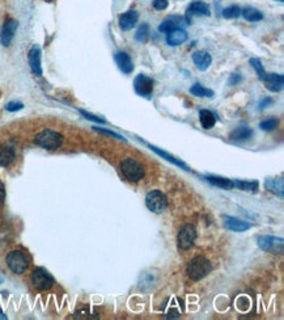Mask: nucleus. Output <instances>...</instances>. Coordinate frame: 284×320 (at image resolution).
<instances>
[{
    "label": "nucleus",
    "instance_id": "obj_25",
    "mask_svg": "<svg viewBox=\"0 0 284 320\" xmlns=\"http://www.w3.org/2000/svg\"><path fill=\"white\" fill-rule=\"evenodd\" d=\"M266 188L275 193L276 196L283 197V179H268L266 180Z\"/></svg>",
    "mask_w": 284,
    "mask_h": 320
},
{
    "label": "nucleus",
    "instance_id": "obj_6",
    "mask_svg": "<svg viewBox=\"0 0 284 320\" xmlns=\"http://www.w3.org/2000/svg\"><path fill=\"white\" fill-rule=\"evenodd\" d=\"M146 205L152 212L160 214L168 207V198L160 190H152L146 197Z\"/></svg>",
    "mask_w": 284,
    "mask_h": 320
},
{
    "label": "nucleus",
    "instance_id": "obj_23",
    "mask_svg": "<svg viewBox=\"0 0 284 320\" xmlns=\"http://www.w3.org/2000/svg\"><path fill=\"white\" fill-rule=\"evenodd\" d=\"M253 135V130L252 129L246 128V126H240V128L235 129V130L231 133V139L236 142H242V141H246L249 138Z\"/></svg>",
    "mask_w": 284,
    "mask_h": 320
},
{
    "label": "nucleus",
    "instance_id": "obj_31",
    "mask_svg": "<svg viewBox=\"0 0 284 320\" xmlns=\"http://www.w3.org/2000/svg\"><path fill=\"white\" fill-rule=\"evenodd\" d=\"M223 16L226 19H237L241 16V8L237 6H231L223 11Z\"/></svg>",
    "mask_w": 284,
    "mask_h": 320
},
{
    "label": "nucleus",
    "instance_id": "obj_27",
    "mask_svg": "<svg viewBox=\"0 0 284 320\" xmlns=\"http://www.w3.org/2000/svg\"><path fill=\"white\" fill-rule=\"evenodd\" d=\"M190 93L196 96V97H212L214 96L212 89L206 88V87H203L199 83H196V84H194L193 87L190 88Z\"/></svg>",
    "mask_w": 284,
    "mask_h": 320
},
{
    "label": "nucleus",
    "instance_id": "obj_12",
    "mask_svg": "<svg viewBox=\"0 0 284 320\" xmlns=\"http://www.w3.org/2000/svg\"><path fill=\"white\" fill-rule=\"evenodd\" d=\"M189 38V34L183 28H176L167 33V43L169 46H180L183 42H186Z\"/></svg>",
    "mask_w": 284,
    "mask_h": 320
},
{
    "label": "nucleus",
    "instance_id": "obj_42",
    "mask_svg": "<svg viewBox=\"0 0 284 320\" xmlns=\"http://www.w3.org/2000/svg\"><path fill=\"white\" fill-rule=\"evenodd\" d=\"M276 2H278V0H276ZM279 2H283V0H279Z\"/></svg>",
    "mask_w": 284,
    "mask_h": 320
},
{
    "label": "nucleus",
    "instance_id": "obj_3",
    "mask_svg": "<svg viewBox=\"0 0 284 320\" xmlns=\"http://www.w3.org/2000/svg\"><path fill=\"white\" fill-rule=\"evenodd\" d=\"M121 171L124 175V177L130 181H140L144 177V168L139 162L134 159H123L121 162Z\"/></svg>",
    "mask_w": 284,
    "mask_h": 320
},
{
    "label": "nucleus",
    "instance_id": "obj_2",
    "mask_svg": "<svg viewBox=\"0 0 284 320\" xmlns=\"http://www.w3.org/2000/svg\"><path fill=\"white\" fill-rule=\"evenodd\" d=\"M34 143L46 150H56L62 146L63 137L54 130H43L36 135Z\"/></svg>",
    "mask_w": 284,
    "mask_h": 320
},
{
    "label": "nucleus",
    "instance_id": "obj_26",
    "mask_svg": "<svg viewBox=\"0 0 284 320\" xmlns=\"http://www.w3.org/2000/svg\"><path fill=\"white\" fill-rule=\"evenodd\" d=\"M150 148H151V150H152V151H155V152H156L157 155H160L161 157H164V159H167L168 162H170V163H173L174 166L181 167V168H183V170H189V167H187L186 164L183 163V162H181V160H178V159H177V157L172 156V155L167 154L165 151H163V150H160V148L155 147V146H150Z\"/></svg>",
    "mask_w": 284,
    "mask_h": 320
},
{
    "label": "nucleus",
    "instance_id": "obj_19",
    "mask_svg": "<svg viewBox=\"0 0 284 320\" xmlns=\"http://www.w3.org/2000/svg\"><path fill=\"white\" fill-rule=\"evenodd\" d=\"M183 23V19L182 17H168L167 20H164L163 23L160 24V26H159V32L161 33H165L167 34L168 32H170V30H173L176 29V28H181V24Z\"/></svg>",
    "mask_w": 284,
    "mask_h": 320
},
{
    "label": "nucleus",
    "instance_id": "obj_30",
    "mask_svg": "<svg viewBox=\"0 0 284 320\" xmlns=\"http://www.w3.org/2000/svg\"><path fill=\"white\" fill-rule=\"evenodd\" d=\"M250 65H252L253 69L255 70V72L258 74V78L261 79V80H265V78H266V75H267V74H266L265 67L262 66L261 61H259V59H257V58H252V59H250Z\"/></svg>",
    "mask_w": 284,
    "mask_h": 320
},
{
    "label": "nucleus",
    "instance_id": "obj_9",
    "mask_svg": "<svg viewBox=\"0 0 284 320\" xmlns=\"http://www.w3.org/2000/svg\"><path fill=\"white\" fill-rule=\"evenodd\" d=\"M134 87L135 91L139 96H143V97L151 98L152 93H154V80L147 75H137L134 80Z\"/></svg>",
    "mask_w": 284,
    "mask_h": 320
},
{
    "label": "nucleus",
    "instance_id": "obj_24",
    "mask_svg": "<svg viewBox=\"0 0 284 320\" xmlns=\"http://www.w3.org/2000/svg\"><path fill=\"white\" fill-rule=\"evenodd\" d=\"M241 15L246 21H250V23H257V21H261L263 19V13L261 11L255 10V8H252V7H246L244 10H241Z\"/></svg>",
    "mask_w": 284,
    "mask_h": 320
},
{
    "label": "nucleus",
    "instance_id": "obj_11",
    "mask_svg": "<svg viewBox=\"0 0 284 320\" xmlns=\"http://www.w3.org/2000/svg\"><path fill=\"white\" fill-rule=\"evenodd\" d=\"M114 59H115V63H117L118 66V69L121 70L123 74L128 75V74L132 72V70H134V63H132V59H131V57L128 56L127 52L126 51L117 52V54L114 56Z\"/></svg>",
    "mask_w": 284,
    "mask_h": 320
},
{
    "label": "nucleus",
    "instance_id": "obj_1",
    "mask_svg": "<svg viewBox=\"0 0 284 320\" xmlns=\"http://www.w3.org/2000/svg\"><path fill=\"white\" fill-rule=\"evenodd\" d=\"M211 271H212V265L203 256H196L187 265V275L193 281H200L207 277Z\"/></svg>",
    "mask_w": 284,
    "mask_h": 320
},
{
    "label": "nucleus",
    "instance_id": "obj_41",
    "mask_svg": "<svg viewBox=\"0 0 284 320\" xmlns=\"http://www.w3.org/2000/svg\"><path fill=\"white\" fill-rule=\"evenodd\" d=\"M3 280H4L3 276H2V273H0V284H2V282H3Z\"/></svg>",
    "mask_w": 284,
    "mask_h": 320
},
{
    "label": "nucleus",
    "instance_id": "obj_40",
    "mask_svg": "<svg viewBox=\"0 0 284 320\" xmlns=\"http://www.w3.org/2000/svg\"><path fill=\"white\" fill-rule=\"evenodd\" d=\"M7 319V316L6 315H4V312L2 310H0V320H6Z\"/></svg>",
    "mask_w": 284,
    "mask_h": 320
},
{
    "label": "nucleus",
    "instance_id": "obj_21",
    "mask_svg": "<svg viewBox=\"0 0 284 320\" xmlns=\"http://www.w3.org/2000/svg\"><path fill=\"white\" fill-rule=\"evenodd\" d=\"M204 179L208 181L209 184H212L215 186H219L222 189H233L235 188V181H232L231 179H226V177L220 176H206Z\"/></svg>",
    "mask_w": 284,
    "mask_h": 320
},
{
    "label": "nucleus",
    "instance_id": "obj_5",
    "mask_svg": "<svg viewBox=\"0 0 284 320\" xmlns=\"http://www.w3.org/2000/svg\"><path fill=\"white\" fill-rule=\"evenodd\" d=\"M259 248L263 249L265 252L275 253V255H281L284 251V242L281 238L272 235H261L257 239Z\"/></svg>",
    "mask_w": 284,
    "mask_h": 320
},
{
    "label": "nucleus",
    "instance_id": "obj_15",
    "mask_svg": "<svg viewBox=\"0 0 284 320\" xmlns=\"http://www.w3.org/2000/svg\"><path fill=\"white\" fill-rule=\"evenodd\" d=\"M224 225L228 230L235 232H244L246 230L252 229V225L241 219L233 218V217H224Z\"/></svg>",
    "mask_w": 284,
    "mask_h": 320
},
{
    "label": "nucleus",
    "instance_id": "obj_36",
    "mask_svg": "<svg viewBox=\"0 0 284 320\" xmlns=\"http://www.w3.org/2000/svg\"><path fill=\"white\" fill-rule=\"evenodd\" d=\"M23 108H24V105L21 104V102H17V101L10 102V104H7V106H6V109L8 112H17Z\"/></svg>",
    "mask_w": 284,
    "mask_h": 320
},
{
    "label": "nucleus",
    "instance_id": "obj_14",
    "mask_svg": "<svg viewBox=\"0 0 284 320\" xmlns=\"http://www.w3.org/2000/svg\"><path fill=\"white\" fill-rule=\"evenodd\" d=\"M265 85L268 91L280 92L284 87V76L281 74H267L265 78Z\"/></svg>",
    "mask_w": 284,
    "mask_h": 320
},
{
    "label": "nucleus",
    "instance_id": "obj_38",
    "mask_svg": "<svg viewBox=\"0 0 284 320\" xmlns=\"http://www.w3.org/2000/svg\"><path fill=\"white\" fill-rule=\"evenodd\" d=\"M271 104H272V98L266 97V98H263V100H262L261 102H259V108L263 109V108H266V106H268V105H271Z\"/></svg>",
    "mask_w": 284,
    "mask_h": 320
},
{
    "label": "nucleus",
    "instance_id": "obj_10",
    "mask_svg": "<svg viewBox=\"0 0 284 320\" xmlns=\"http://www.w3.org/2000/svg\"><path fill=\"white\" fill-rule=\"evenodd\" d=\"M17 26H19V23H17L16 20H7L6 23H4L3 28H2V32H0V42H2V45L10 46L13 37H15Z\"/></svg>",
    "mask_w": 284,
    "mask_h": 320
},
{
    "label": "nucleus",
    "instance_id": "obj_8",
    "mask_svg": "<svg viewBox=\"0 0 284 320\" xmlns=\"http://www.w3.org/2000/svg\"><path fill=\"white\" fill-rule=\"evenodd\" d=\"M196 238V230L193 225H185L178 232V247L181 249H189L193 247Z\"/></svg>",
    "mask_w": 284,
    "mask_h": 320
},
{
    "label": "nucleus",
    "instance_id": "obj_7",
    "mask_svg": "<svg viewBox=\"0 0 284 320\" xmlns=\"http://www.w3.org/2000/svg\"><path fill=\"white\" fill-rule=\"evenodd\" d=\"M32 284L37 290H47L54 285V278L42 268H37L32 275Z\"/></svg>",
    "mask_w": 284,
    "mask_h": 320
},
{
    "label": "nucleus",
    "instance_id": "obj_13",
    "mask_svg": "<svg viewBox=\"0 0 284 320\" xmlns=\"http://www.w3.org/2000/svg\"><path fill=\"white\" fill-rule=\"evenodd\" d=\"M137 20H139V15L136 11L130 10L119 16V26L122 30H130L136 25Z\"/></svg>",
    "mask_w": 284,
    "mask_h": 320
},
{
    "label": "nucleus",
    "instance_id": "obj_16",
    "mask_svg": "<svg viewBox=\"0 0 284 320\" xmlns=\"http://www.w3.org/2000/svg\"><path fill=\"white\" fill-rule=\"evenodd\" d=\"M29 65L32 71L36 75H42V66H41V49L38 46H33L29 51Z\"/></svg>",
    "mask_w": 284,
    "mask_h": 320
},
{
    "label": "nucleus",
    "instance_id": "obj_17",
    "mask_svg": "<svg viewBox=\"0 0 284 320\" xmlns=\"http://www.w3.org/2000/svg\"><path fill=\"white\" fill-rule=\"evenodd\" d=\"M193 61L200 71H206L212 63V58L207 51H195L193 54Z\"/></svg>",
    "mask_w": 284,
    "mask_h": 320
},
{
    "label": "nucleus",
    "instance_id": "obj_18",
    "mask_svg": "<svg viewBox=\"0 0 284 320\" xmlns=\"http://www.w3.org/2000/svg\"><path fill=\"white\" fill-rule=\"evenodd\" d=\"M187 13L190 16H209L211 11H209L208 4L203 2H194L187 8Z\"/></svg>",
    "mask_w": 284,
    "mask_h": 320
},
{
    "label": "nucleus",
    "instance_id": "obj_32",
    "mask_svg": "<svg viewBox=\"0 0 284 320\" xmlns=\"http://www.w3.org/2000/svg\"><path fill=\"white\" fill-rule=\"evenodd\" d=\"M278 125H279V121L276 120V118H268V120H266V121H262L261 124H259V128L265 131H271V130H274V129H276V126H278Z\"/></svg>",
    "mask_w": 284,
    "mask_h": 320
},
{
    "label": "nucleus",
    "instance_id": "obj_22",
    "mask_svg": "<svg viewBox=\"0 0 284 320\" xmlns=\"http://www.w3.org/2000/svg\"><path fill=\"white\" fill-rule=\"evenodd\" d=\"M199 121L203 129H211L215 126L216 117L211 111L203 109V111L199 112Z\"/></svg>",
    "mask_w": 284,
    "mask_h": 320
},
{
    "label": "nucleus",
    "instance_id": "obj_34",
    "mask_svg": "<svg viewBox=\"0 0 284 320\" xmlns=\"http://www.w3.org/2000/svg\"><path fill=\"white\" fill-rule=\"evenodd\" d=\"M96 131H98V133H102V134L105 135H110V137H114L117 138V139H121V141H126V138L122 137V135L117 134V133H114V131H110V130H105V129H101V128H95Z\"/></svg>",
    "mask_w": 284,
    "mask_h": 320
},
{
    "label": "nucleus",
    "instance_id": "obj_35",
    "mask_svg": "<svg viewBox=\"0 0 284 320\" xmlns=\"http://www.w3.org/2000/svg\"><path fill=\"white\" fill-rule=\"evenodd\" d=\"M154 8L156 11H164L165 8H168L169 3H168V0H154Z\"/></svg>",
    "mask_w": 284,
    "mask_h": 320
},
{
    "label": "nucleus",
    "instance_id": "obj_37",
    "mask_svg": "<svg viewBox=\"0 0 284 320\" xmlns=\"http://www.w3.org/2000/svg\"><path fill=\"white\" fill-rule=\"evenodd\" d=\"M241 75L240 74H232V76L229 78V85H235V84H239L241 82Z\"/></svg>",
    "mask_w": 284,
    "mask_h": 320
},
{
    "label": "nucleus",
    "instance_id": "obj_33",
    "mask_svg": "<svg viewBox=\"0 0 284 320\" xmlns=\"http://www.w3.org/2000/svg\"><path fill=\"white\" fill-rule=\"evenodd\" d=\"M80 113H82L83 116H84L87 120H89V121H93V122H97V124H105V120L101 117H98V116H95V115H92V113H89V112H85V111H80Z\"/></svg>",
    "mask_w": 284,
    "mask_h": 320
},
{
    "label": "nucleus",
    "instance_id": "obj_20",
    "mask_svg": "<svg viewBox=\"0 0 284 320\" xmlns=\"http://www.w3.org/2000/svg\"><path fill=\"white\" fill-rule=\"evenodd\" d=\"M15 159V150L8 144L0 146V167H8Z\"/></svg>",
    "mask_w": 284,
    "mask_h": 320
},
{
    "label": "nucleus",
    "instance_id": "obj_29",
    "mask_svg": "<svg viewBox=\"0 0 284 320\" xmlns=\"http://www.w3.org/2000/svg\"><path fill=\"white\" fill-rule=\"evenodd\" d=\"M135 38L139 42H147L148 38H150V26L147 24H141V26L137 29L136 34H135Z\"/></svg>",
    "mask_w": 284,
    "mask_h": 320
},
{
    "label": "nucleus",
    "instance_id": "obj_39",
    "mask_svg": "<svg viewBox=\"0 0 284 320\" xmlns=\"http://www.w3.org/2000/svg\"><path fill=\"white\" fill-rule=\"evenodd\" d=\"M4 199H6V190H4V185L0 183V206L3 205Z\"/></svg>",
    "mask_w": 284,
    "mask_h": 320
},
{
    "label": "nucleus",
    "instance_id": "obj_28",
    "mask_svg": "<svg viewBox=\"0 0 284 320\" xmlns=\"http://www.w3.org/2000/svg\"><path fill=\"white\" fill-rule=\"evenodd\" d=\"M235 186L239 189L245 190V192H257L258 190V181H242V180H236Z\"/></svg>",
    "mask_w": 284,
    "mask_h": 320
},
{
    "label": "nucleus",
    "instance_id": "obj_4",
    "mask_svg": "<svg viewBox=\"0 0 284 320\" xmlns=\"http://www.w3.org/2000/svg\"><path fill=\"white\" fill-rule=\"evenodd\" d=\"M7 265L13 273L21 275L29 266V260L21 251H12L7 255Z\"/></svg>",
    "mask_w": 284,
    "mask_h": 320
}]
</instances>
